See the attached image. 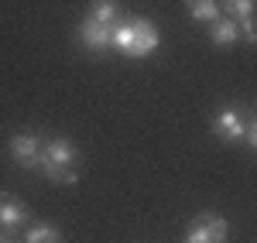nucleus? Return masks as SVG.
<instances>
[{
    "label": "nucleus",
    "mask_w": 257,
    "mask_h": 243,
    "mask_svg": "<svg viewBox=\"0 0 257 243\" xmlns=\"http://www.w3.org/2000/svg\"><path fill=\"white\" fill-rule=\"evenodd\" d=\"M185 4H189V14L196 21H209V24H213L216 18H223L216 0H185Z\"/></svg>",
    "instance_id": "nucleus-8"
},
{
    "label": "nucleus",
    "mask_w": 257,
    "mask_h": 243,
    "mask_svg": "<svg viewBox=\"0 0 257 243\" xmlns=\"http://www.w3.org/2000/svg\"><path fill=\"white\" fill-rule=\"evenodd\" d=\"M161 45V35L151 21L134 18V21H123L113 28V38H110V48H117L120 55L127 59H148L155 48Z\"/></svg>",
    "instance_id": "nucleus-1"
},
{
    "label": "nucleus",
    "mask_w": 257,
    "mask_h": 243,
    "mask_svg": "<svg viewBox=\"0 0 257 243\" xmlns=\"http://www.w3.org/2000/svg\"><path fill=\"white\" fill-rule=\"evenodd\" d=\"M240 35L250 41V45H257V24H254V18H250V21H240Z\"/></svg>",
    "instance_id": "nucleus-12"
},
{
    "label": "nucleus",
    "mask_w": 257,
    "mask_h": 243,
    "mask_svg": "<svg viewBox=\"0 0 257 243\" xmlns=\"http://www.w3.org/2000/svg\"><path fill=\"white\" fill-rule=\"evenodd\" d=\"M89 18L110 24V21L117 18V0H93V4H89Z\"/></svg>",
    "instance_id": "nucleus-10"
},
{
    "label": "nucleus",
    "mask_w": 257,
    "mask_h": 243,
    "mask_svg": "<svg viewBox=\"0 0 257 243\" xmlns=\"http://www.w3.org/2000/svg\"><path fill=\"white\" fill-rule=\"evenodd\" d=\"M4 243H14V240H4Z\"/></svg>",
    "instance_id": "nucleus-14"
},
{
    "label": "nucleus",
    "mask_w": 257,
    "mask_h": 243,
    "mask_svg": "<svg viewBox=\"0 0 257 243\" xmlns=\"http://www.w3.org/2000/svg\"><path fill=\"white\" fill-rule=\"evenodd\" d=\"M79 38H82V45H86V52H93V55H99V52H106V48H110V38H113V28H110V24H103V21L86 18V21L79 24Z\"/></svg>",
    "instance_id": "nucleus-4"
},
{
    "label": "nucleus",
    "mask_w": 257,
    "mask_h": 243,
    "mask_svg": "<svg viewBox=\"0 0 257 243\" xmlns=\"http://www.w3.org/2000/svg\"><path fill=\"white\" fill-rule=\"evenodd\" d=\"M209 41L219 48H230L233 41H240V24L233 18H216L209 24Z\"/></svg>",
    "instance_id": "nucleus-7"
},
{
    "label": "nucleus",
    "mask_w": 257,
    "mask_h": 243,
    "mask_svg": "<svg viewBox=\"0 0 257 243\" xmlns=\"http://www.w3.org/2000/svg\"><path fill=\"white\" fill-rule=\"evenodd\" d=\"M223 240H226V219L213 216V212L199 216L185 233V243H223Z\"/></svg>",
    "instance_id": "nucleus-2"
},
{
    "label": "nucleus",
    "mask_w": 257,
    "mask_h": 243,
    "mask_svg": "<svg viewBox=\"0 0 257 243\" xmlns=\"http://www.w3.org/2000/svg\"><path fill=\"white\" fill-rule=\"evenodd\" d=\"M213 134L223 137V141H240L247 134V123H243V117H240L237 110H223L216 120H213Z\"/></svg>",
    "instance_id": "nucleus-5"
},
{
    "label": "nucleus",
    "mask_w": 257,
    "mask_h": 243,
    "mask_svg": "<svg viewBox=\"0 0 257 243\" xmlns=\"http://www.w3.org/2000/svg\"><path fill=\"white\" fill-rule=\"evenodd\" d=\"M0 243H4V236H0Z\"/></svg>",
    "instance_id": "nucleus-15"
},
{
    "label": "nucleus",
    "mask_w": 257,
    "mask_h": 243,
    "mask_svg": "<svg viewBox=\"0 0 257 243\" xmlns=\"http://www.w3.org/2000/svg\"><path fill=\"white\" fill-rule=\"evenodd\" d=\"M41 147H45V144H41L35 134H18V137H11V144H7L11 161L21 164V168H31V171H35V161H38Z\"/></svg>",
    "instance_id": "nucleus-3"
},
{
    "label": "nucleus",
    "mask_w": 257,
    "mask_h": 243,
    "mask_svg": "<svg viewBox=\"0 0 257 243\" xmlns=\"http://www.w3.org/2000/svg\"><path fill=\"white\" fill-rule=\"evenodd\" d=\"M243 137H247V141H250V147L257 151V120L250 123V127H247V134H243Z\"/></svg>",
    "instance_id": "nucleus-13"
},
{
    "label": "nucleus",
    "mask_w": 257,
    "mask_h": 243,
    "mask_svg": "<svg viewBox=\"0 0 257 243\" xmlns=\"http://www.w3.org/2000/svg\"><path fill=\"white\" fill-rule=\"evenodd\" d=\"M24 243H62V233L55 226H31L24 233Z\"/></svg>",
    "instance_id": "nucleus-9"
},
{
    "label": "nucleus",
    "mask_w": 257,
    "mask_h": 243,
    "mask_svg": "<svg viewBox=\"0 0 257 243\" xmlns=\"http://www.w3.org/2000/svg\"><path fill=\"white\" fill-rule=\"evenodd\" d=\"M223 7L233 14V21H250L254 18V7H257V0H223Z\"/></svg>",
    "instance_id": "nucleus-11"
},
{
    "label": "nucleus",
    "mask_w": 257,
    "mask_h": 243,
    "mask_svg": "<svg viewBox=\"0 0 257 243\" xmlns=\"http://www.w3.org/2000/svg\"><path fill=\"white\" fill-rule=\"evenodd\" d=\"M24 219H28L24 202L14 199V195H7V192H0V229H18Z\"/></svg>",
    "instance_id": "nucleus-6"
}]
</instances>
